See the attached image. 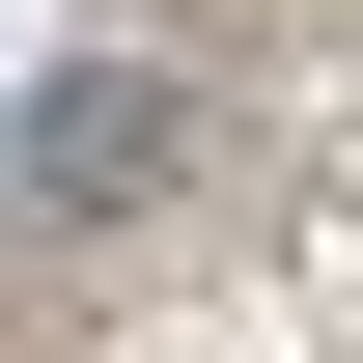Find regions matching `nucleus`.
<instances>
[{
  "instance_id": "f257e3e1",
  "label": "nucleus",
  "mask_w": 363,
  "mask_h": 363,
  "mask_svg": "<svg viewBox=\"0 0 363 363\" xmlns=\"http://www.w3.org/2000/svg\"><path fill=\"white\" fill-rule=\"evenodd\" d=\"M140 168H168V84H112V56L28 84V196H140Z\"/></svg>"
}]
</instances>
